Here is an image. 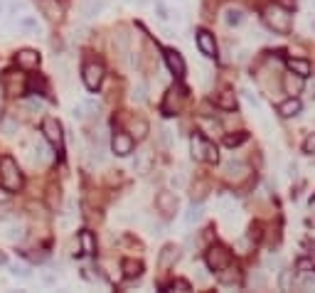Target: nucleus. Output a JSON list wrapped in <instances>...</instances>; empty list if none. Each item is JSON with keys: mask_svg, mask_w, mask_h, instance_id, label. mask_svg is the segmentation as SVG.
<instances>
[{"mask_svg": "<svg viewBox=\"0 0 315 293\" xmlns=\"http://www.w3.org/2000/svg\"><path fill=\"white\" fill-rule=\"evenodd\" d=\"M254 286H256V288H263V286H266V279H263V274H256V276H254Z\"/></svg>", "mask_w": 315, "mask_h": 293, "instance_id": "50", "label": "nucleus"}, {"mask_svg": "<svg viewBox=\"0 0 315 293\" xmlns=\"http://www.w3.org/2000/svg\"><path fill=\"white\" fill-rule=\"evenodd\" d=\"M261 239V224H254L251 227V241H259Z\"/></svg>", "mask_w": 315, "mask_h": 293, "instance_id": "49", "label": "nucleus"}, {"mask_svg": "<svg viewBox=\"0 0 315 293\" xmlns=\"http://www.w3.org/2000/svg\"><path fill=\"white\" fill-rule=\"evenodd\" d=\"M82 106H84V113H86V116H99V111H101V104H99L96 99H84Z\"/></svg>", "mask_w": 315, "mask_h": 293, "instance_id": "34", "label": "nucleus"}, {"mask_svg": "<svg viewBox=\"0 0 315 293\" xmlns=\"http://www.w3.org/2000/svg\"><path fill=\"white\" fill-rule=\"evenodd\" d=\"M138 5H140V8H146V5H151V0H138Z\"/></svg>", "mask_w": 315, "mask_h": 293, "instance_id": "53", "label": "nucleus"}, {"mask_svg": "<svg viewBox=\"0 0 315 293\" xmlns=\"http://www.w3.org/2000/svg\"><path fill=\"white\" fill-rule=\"evenodd\" d=\"M190 148H192V158L195 160H207V163H217V145L214 143H209L205 136H200V133H195L190 138Z\"/></svg>", "mask_w": 315, "mask_h": 293, "instance_id": "3", "label": "nucleus"}, {"mask_svg": "<svg viewBox=\"0 0 315 293\" xmlns=\"http://www.w3.org/2000/svg\"><path fill=\"white\" fill-rule=\"evenodd\" d=\"M42 133H44L47 143H52L57 151H62V126L57 118H52V116L42 118Z\"/></svg>", "mask_w": 315, "mask_h": 293, "instance_id": "6", "label": "nucleus"}, {"mask_svg": "<svg viewBox=\"0 0 315 293\" xmlns=\"http://www.w3.org/2000/svg\"><path fill=\"white\" fill-rule=\"evenodd\" d=\"M263 22L269 25V28L274 30V32H278V35H288L290 32V15H288L286 8H281V5H276V3H271L266 10H263Z\"/></svg>", "mask_w": 315, "mask_h": 293, "instance_id": "2", "label": "nucleus"}, {"mask_svg": "<svg viewBox=\"0 0 315 293\" xmlns=\"http://www.w3.org/2000/svg\"><path fill=\"white\" fill-rule=\"evenodd\" d=\"M288 67L293 69V74H298L303 79L310 74V62L308 59H288Z\"/></svg>", "mask_w": 315, "mask_h": 293, "instance_id": "27", "label": "nucleus"}, {"mask_svg": "<svg viewBox=\"0 0 315 293\" xmlns=\"http://www.w3.org/2000/svg\"><path fill=\"white\" fill-rule=\"evenodd\" d=\"M283 86H286V91L290 94V96H296V94H301V91H303V77H298V74H296V77H290V74H288L286 82H283Z\"/></svg>", "mask_w": 315, "mask_h": 293, "instance_id": "29", "label": "nucleus"}, {"mask_svg": "<svg viewBox=\"0 0 315 293\" xmlns=\"http://www.w3.org/2000/svg\"><path fill=\"white\" fill-rule=\"evenodd\" d=\"M104 8H106V0H84L82 15L86 20H91V17H99V15L104 13Z\"/></svg>", "mask_w": 315, "mask_h": 293, "instance_id": "17", "label": "nucleus"}, {"mask_svg": "<svg viewBox=\"0 0 315 293\" xmlns=\"http://www.w3.org/2000/svg\"><path fill=\"white\" fill-rule=\"evenodd\" d=\"M113 44H116L118 57H126L128 55V44H131V35H128L124 28H118L116 30V35H113Z\"/></svg>", "mask_w": 315, "mask_h": 293, "instance_id": "21", "label": "nucleus"}, {"mask_svg": "<svg viewBox=\"0 0 315 293\" xmlns=\"http://www.w3.org/2000/svg\"><path fill=\"white\" fill-rule=\"evenodd\" d=\"M71 113H74V118H79V121H82V118H86V113H84V106H82V104H77Z\"/></svg>", "mask_w": 315, "mask_h": 293, "instance_id": "48", "label": "nucleus"}, {"mask_svg": "<svg viewBox=\"0 0 315 293\" xmlns=\"http://www.w3.org/2000/svg\"><path fill=\"white\" fill-rule=\"evenodd\" d=\"M217 106L224 109V111H234L236 109V99H234V91H222L217 96Z\"/></svg>", "mask_w": 315, "mask_h": 293, "instance_id": "30", "label": "nucleus"}, {"mask_svg": "<svg viewBox=\"0 0 315 293\" xmlns=\"http://www.w3.org/2000/svg\"><path fill=\"white\" fill-rule=\"evenodd\" d=\"M301 109H303L301 101H298L296 96H290V99H286V101H281V104H278V113H281L283 118L298 116V113H301Z\"/></svg>", "mask_w": 315, "mask_h": 293, "instance_id": "19", "label": "nucleus"}, {"mask_svg": "<svg viewBox=\"0 0 315 293\" xmlns=\"http://www.w3.org/2000/svg\"><path fill=\"white\" fill-rule=\"evenodd\" d=\"M281 291H288L290 288V271H281Z\"/></svg>", "mask_w": 315, "mask_h": 293, "instance_id": "45", "label": "nucleus"}, {"mask_svg": "<svg viewBox=\"0 0 315 293\" xmlns=\"http://www.w3.org/2000/svg\"><path fill=\"white\" fill-rule=\"evenodd\" d=\"M0 237L8 239V241H20V239L25 237V229L20 227V224H5L3 229H0Z\"/></svg>", "mask_w": 315, "mask_h": 293, "instance_id": "24", "label": "nucleus"}, {"mask_svg": "<svg viewBox=\"0 0 315 293\" xmlns=\"http://www.w3.org/2000/svg\"><path fill=\"white\" fill-rule=\"evenodd\" d=\"M197 126L205 131L207 136H220L222 133V126L217 124L214 118H209V116H200V118H197Z\"/></svg>", "mask_w": 315, "mask_h": 293, "instance_id": "26", "label": "nucleus"}, {"mask_svg": "<svg viewBox=\"0 0 315 293\" xmlns=\"http://www.w3.org/2000/svg\"><path fill=\"white\" fill-rule=\"evenodd\" d=\"M79 244H82L84 254H89V256H91V254H96V239H94V234H91V232H86V229H84L82 234H79Z\"/></svg>", "mask_w": 315, "mask_h": 293, "instance_id": "28", "label": "nucleus"}, {"mask_svg": "<svg viewBox=\"0 0 315 293\" xmlns=\"http://www.w3.org/2000/svg\"><path fill=\"white\" fill-rule=\"evenodd\" d=\"M155 15H158L160 20H173V13H170V8L165 5L163 0H155Z\"/></svg>", "mask_w": 315, "mask_h": 293, "instance_id": "36", "label": "nucleus"}, {"mask_svg": "<svg viewBox=\"0 0 315 293\" xmlns=\"http://www.w3.org/2000/svg\"><path fill=\"white\" fill-rule=\"evenodd\" d=\"M0 182L8 192H17L22 187V173L10 155H3L0 158Z\"/></svg>", "mask_w": 315, "mask_h": 293, "instance_id": "1", "label": "nucleus"}, {"mask_svg": "<svg viewBox=\"0 0 315 293\" xmlns=\"http://www.w3.org/2000/svg\"><path fill=\"white\" fill-rule=\"evenodd\" d=\"M10 274L15 279H30V271L25 264H10Z\"/></svg>", "mask_w": 315, "mask_h": 293, "instance_id": "38", "label": "nucleus"}, {"mask_svg": "<svg viewBox=\"0 0 315 293\" xmlns=\"http://www.w3.org/2000/svg\"><path fill=\"white\" fill-rule=\"evenodd\" d=\"M241 94H244V99H247V101L251 104V106H254V109H259V106H261L259 96H256V94H254L251 89H241Z\"/></svg>", "mask_w": 315, "mask_h": 293, "instance_id": "41", "label": "nucleus"}, {"mask_svg": "<svg viewBox=\"0 0 315 293\" xmlns=\"http://www.w3.org/2000/svg\"><path fill=\"white\" fill-rule=\"evenodd\" d=\"M151 153H138L136 155V163H133V167H136L138 175H146L148 170H151Z\"/></svg>", "mask_w": 315, "mask_h": 293, "instance_id": "31", "label": "nucleus"}, {"mask_svg": "<svg viewBox=\"0 0 315 293\" xmlns=\"http://www.w3.org/2000/svg\"><path fill=\"white\" fill-rule=\"evenodd\" d=\"M3 10H5V5H3V3H0V15H3Z\"/></svg>", "mask_w": 315, "mask_h": 293, "instance_id": "55", "label": "nucleus"}, {"mask_svg": "<svg viewBox=\"0 0 315 293\" xmlns=\"http://www.w3.org/2000/svg\"><path fill=\"white\" fill-rule=\"evenodd\" d=\"M10 200V192L8 190H0V202H8Z\"/></svg>", "mask_w": 315, "mask_h": 293, "instance_id": "51", "label": "nucleus"}, {"mask_svg": "<svg viewBox=\"0 0 315 293\" xmlns=\"http://www.w3.org/2000/svg\"><path fill=\"white\" fill-rule=\"evenodd\" d=\"M185 89L182 86H170L167 89V94H165V101H163V113L165 116H175V113L180 111V106H182V99H185Z\"/></svg>", "mask_w": 315, "mask_h": 293, "instance_id": "5", "label": "nucleus"}, {"mask_svg": "<svg viewBox=\"0 0 315 293\" xmlns=\"http://www.w3.org/2000/svg\"><path fill=\"white\" fill-rule=\"evenodd\" d=\"M303 153H305V155H313L315 153V131H313V133H308V138L303 140Z\"/></svg>", "mask_w": 315, "mask_h": 293, "instance_id": "40", "label": "nucleus"}, {"mask_svg": "<svg viewBox=\"0 0 315 293\" xmlns=\"http://www.w3.org/2000/svg\"><path fill=\"white\" fill-rule=\"evenodd\" d=\"M205 261H207V266H209L212 271H222L224 266L232 264V251L224 249V247H220V244H214V247H209Z\"/></svg>", "mask_w": 315, "mask_h": 293, "instance_id": "4", "label": "nucleus"}, {"mask_svg": "<svg viewBox=\"0 0 315 293\" xmlns=\"http://www.w3.org/2000/svg\"><path fill=\"white\" fill-rule=\"evenodd\" d=\"M200 217H202V205L200 202H192L190 207H187V214H185V224H195Z\"/></svg>", "mask_w": 315, "mask_h": 293, "instance_id": "32", "label": "nucleus"}, {"mask_svg": "<svg viewBox=\"0 0 315 293\" xmlns=\"http://www.w3.org/2000/svg\"><path fill=\"white\" fill-rule=\"evenodd\" d=\"M0 124H3V113H0Z\"/></svg>", "mask_w": 315, "mask_h": 293, "instance_id": "56", "label": "nucleus"}, {"mask_svg": "<svg viewBox=\"0 0 315 293\" xmlns=\"http://www.w3.org/2000/svg\"><path fill=\"white\" fill-rule=\"evenodd\" d=\"M313 28H315V22H313Z\"/></svg>", "mask_w": 315, "mask_h": 293, "instance_id": "57", "label": "nucleus"}, {"mask_svg": "<svg viewBox=\"0 0 315 293\" xmlns=\"http://www.w3.org/2000/svg\"><path fill=\"white\" fill-rule=\"evenodd\" d=\"M22 106H25L28 111H32V113H42V111H44V104H42L40 99H28V101H22Z\"/></svg>", "mask_w": 315, "mask_h": 293, "instance_id": "37", "label": "nucleus"}, {"mask_svg": "<svg viewBox=\"0 0 315 293\" xmlns=\"http://www.w3.org/2000/svg\"><path fill=\"white\" fill-rule=\"evenodd\" d=\"M15 64H17L20 69H37V67H40V55H37V50H20V52L15 55Z\"/></svg>", "mask_w": 315, "mask_h": 293, "instance_id": "11", "label": "nucleus"}, {"mask_svg": "<svg viewBox=\"0 0 315 293\" xmlns=\"http://www.w3.org/2000/svg\"><path fill=\"white\" fill-rule=\"evenodd\" d=\"M247 138H249V133L239 131V133H234V136H227V138H224V143H227L229 148H236V145H241V143H244Z\"/></svg>", "mask_w": 315, "mask_h": 293, "instance_id": "35", "label": "nucleus"}, {"mask_svg": "<svg viewBox=\"0 0 315 293\" xmlns=\"http://www.w3.org/2000/svg\"><path fill=\"white\" fill-rule=\"evenodd\" d=\"M167 288H170V291H190V283H187V281H182V279H178V281H173Z\"/></svg>", "mask_w": 315, "mask_h": 293, "instance_id": "42", "label": "nucleus"}, {"mask_svg": "<svg viewBox=\"0 0 315 293\" xmlns=\"http://www.w3.org/2000/svg\"><path fill=\"white\" fill-rule=\"evenodd\" d=\"M155 207H158V212H163L165 217H173L178 212V197L173 192H167V190H163L155 197Z\"/></svg>", "mask_w": 315, "mask_h": 293, "instance_id": "9", "label": "nucleus"}, {"mask_svg": "<svg viewBox=\"0 0 315 293\" xmlns=\"http://www.w3.org/2000/svg\"><path fill=\"white\" fill-rule=\"evenodd\" d=\"M104 64H99V62H89L86 67H84V84H86V89L89 91H96L99 86H101V82H104Z\"/></svg>", "mask_w": 315, "mask_h": 293, "instance_id": "7", "label": "nucleus"}, {"mask_svg": "<svg viewBox=\"0 0 315 293\" xmlns=\"http://www.w3.org/2000/svg\"><path fill=\"white\" fill-rule=\"evenodd\" d=\"M42 15H47L50 20H62V5L57 0H37Z\"/></svg>", "mask_w": 315, "mask_h": 293, "instance_id": "20", "label": "nucleus"}, {"mask_svg": "<svg viewBox=\"0 0 315 293\" xmlns=\"http://www.w3.org/2000/svg\"><path fill=\"white\" fill-rule=\"evenodd\" d=\"M131 96H133V101H146V86H143V84H138Z\"/></svg>", "mask_w": 315, "mask_h": 293, "instance_id": "44", "label": "nucleus"}, {"mask_svg": "<svg viewBox=\"0 0 315 293\" xmlns=\"http://www.w3.org/2000/svg\"><path fill=\"white\" fill-rule=\"evenodd\" d=\"M197 47L205 57H217V42H214V35L207 32V30H200L197 32Z\"/></svg>", "mask_w": 315, "mask_h": 293, "instance_id": "14", "label": "nucleus"}, {"mask_svg": "<svg viewBox=\"0 0 315 293\" xmlns=\"http://www.w3.org/2000/svg\"><path fill=\"white\" fill-rule=\"evenodd\" d=\"M17 28L22 30V32H28L30 37H40V35H42L40 22H37V17H32V15H25V17H20Z\"/></svg>", "mask_w": 315, "mask_h": 293, "instance_id": "18", "label": "nucleus"}, {"mask_svg": "<svg viewBox=\"0 0 315 293\" xmlns=\"http://www.w3.org/2000/svg\"><path fill=\"white\" fill-rule=\"evenodd\" d=\"M217 281L222 286H241V271L236 266H224L222 271H217Z\"/></svg>", "mask_w": 315, "mask_h": 293, "instance_id": "15", "label": "nucleus"}, {"mask_svg": "<svg viewBox=\"0 0 315 293\" xmlns=\"http://www.w3.org/2000/svg\"><path fill=\"white\" fill-rule=\"evenodd\" d=\"M133 148H136V143H133V136H131V133H116V136L111 138V151L116 155H121V158L131 155Z\"/></svg>", "mask_w": 315, "mask_h": 293, "instance_id": "8", "label": "nucleus"}, {"mask_svg": "<svg viewBox=\"0 0 315 293\" xmlns=\"http://www.w3.org/2000/svg\"><path fill=\"white\" fill-rule=\"evenodd\" d=\"M121 271H124L126 279H138V276L143 274V264H140V261H136V259H124Z\"/></svg>", "mask_w": 315, "mask_h": 293, "instance_id": "25", "label": "nucleus"}, {"mask_svg": "<svg viewBox=\"0 0 315 293\" xmlns=\"http://www.w3.org/2000/svg\"><path fill=\"white\" fill-rule=\"evenodd\" d=\"M244 22V10L241 8H227L224 10V25L227 28H239Z\"/></svg>", "mask_w": 315, "mask_h": 293, "instance_id": "23", "label": "nucleus"}, {"mask_svg": "<svg viewBox=\"0 0 315 293\" xmlns=\"http://www.w3.org/2000/svg\"><path fill=\"white\" fill-rule=\"evenodd\" d=\"M276 5H281V8H286V10H293L296 8V0H274Z\"/></svg>", "mask_w": 315, "mask_h": 293, "instance_id": "47", "label": "nucleus"}, {"mask_svg": "<svg viewBox=\"0 0 315 293\" xmlns=\"http://www.w3.org/2000/svg\"><path fill=\"white\" fill-rule=\"evenodd\" d=\"M296 268L303 271V274H315V266L310 259H298V261H296Z\"/></svg>", "mask_w": 315, "mask_h": 293, "instance_id": "39", "label": "nucleus"}, {"mask_svg": "<svg viewBox=\"0 0 315 293\" xmlns=\"http://www.w3.org/2000/svg\"><path fill=\"white\" fill-rule=\"evenodd\" d=\"M165 64H167V69L173 71L175 77H182L185 74V59L180 52L175 50H165Z\"/></svg>", "mask_w": 315, "mask_h": 293, "instance_id": "16", "label": "nucleus"}, {"mask_svg": "<svg viewBox=\"0 0 315 293\" xmlns=\"http://www.w3.org/2000/svg\"><path fill=\"white\" fill-rule=\"evenodd\" d=\"M15 121H5V124H3V133H5V136H13L15 133Z\"/></svg>", "mask_w": 315, "mask_h": 293, "instance_id": "46", "label": "nucleus"}, {"mask_svg": "<svg viewBox=\"0 0 315 293\" xmlns=\"http://www.w3.org/2000/svg\"><path fill=\"white\" fill-rule=\"evenodd\" d=\"M180 259V247H175V244H167V247H163V251H160V256H158V268L160 271H167V268H173L175 266V261Z\"/></svg>", "mask_w": 315, "mask_h": 293, "instance_id": "12", "label": "nucleus"}, {"mask_svg": "<svg viewBox=\"0 0 315 293\" xmlns=\"http://www.w3.org/2000/svg\"><path fill=\"white\" fill-rule=\"evenodd\" d=\"M170 185H173L175 190H182V187H185V178H182L180 173H175V175H170Z\"/></svg>", "mask_w": 315, "mask_h": 293, "instance_id": "43", "label": "nucleus"}, {"mask_svg": "<svg viewBox=\"0 0 315 293\" xmlns=\"http://www.w3.org/2000/svg\"><path fill=\"white\" fill-rule=\"evenodd\" d=\"M28 86L32 89V91H40V94H47V79L42 77V74H37V77H32L28 82Z\"/></svg>", "mask_w": 315, "mask_h": 293, "instance_id": "33", "label": "nucleus"}, {"mask_svg": "<svg viewBox=\"0 0 315 293\" xmlns=\"http://www.w3.org/2000/svg\"><path fill=\"white\" fill-rule=\"evenodd\" d=\"M128 133H131L136 140H143L146 136H148V121H143V118H131Z\"/></svg>", "mask_w": 315, "mask_h": 293, "instance_id": "22", "label": "nucleus"}, {"mask_svg": "<svg viewBox=\"0 0 315 293\" xmlns=\"http://www.w3.org/2000/svg\"><path fill=\"white\" fill-rule=\"evenodd\" d=\"M3 86H5V91H8L10 96H17V94H22V89H25V79H22L17 71H5V74H3Z\"/></svg>", "mask_w": 315, "mask_h": 293, "instance_id": "13", "label": "nucleus"}, {"mask_svg": "<svg viewBox=\"0 0 315 293\" xmlns=\"http://www.w3.org/2000/svg\"><path fill=\"white\" fill-rule=\"evenodd\" d=\"M222 173H224V178L229 182H241L249 175V167L241 160H229V163H224Z\"/></svg>", "mask_w": 315, "mask_h": 293, "instance_id": "10", "label": "nucleus"}, {"mask_svg": "<svg viewBox=\"0 0 315 293\" xmlns=\"http://www.w3.org/2000/svg\"><path fill=\"white\" fill-rule=\"evenodd\" d=\"M55 276H50V274H44V283H47V286H52V283H55Z\"/></svg>", "mask_w": 315, "mask_h": 293, "instance_id": "52", "label": "nucleus"}, {"mask_svg": "<svg viewBox=\"0 0 315 293\" xmlns=\"http://www.w3.org/2000/svg\"><path fill=\"white\" fill-rule=\"evenodd\" d=\"M0 264H8V256H5L3 251H0Z\"/></svg>", "mask_w": 315, "mask_h": 293, "instance_id": "54", "label": "nucleus"}]
</instances>
